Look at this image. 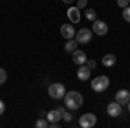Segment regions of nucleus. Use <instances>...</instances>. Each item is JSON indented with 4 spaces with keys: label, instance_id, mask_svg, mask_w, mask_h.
Masks as SVG:
<instances>
[{
    "label": "nucleus",
    "instance_id": "nucleus-19",
    "mask_svg": "<svg viewBox=\"0 0 130 128\" xmlns=\"http://www.w3.org/2000/svg\"><path fill=\"white\" fill-rule=\"evenodd\" d=\"M123 19L127 21V23H130V5L123 7Z\"/></svg>",
    "mask_w": 130,
    "mask_h": 128
},
{
    "label": "nucleus",
    "instance_id": "nucleus-12",
    "mask_svg": "<svg viewBox=\"0 0 130 128\" xmlns=\"http://www.w3.org/2000/svg\"><path fill=\"white\" fill-rule=\"evenodd\" d=\"M73 62L76 64V66H82V64H85L87 62V54L83 52V50L76 49L73 52Z\"/></svg>",
    "mask_w": 130,
    "mask_h": 128
},
{
    "label": "nucleus",
    "instance_id": "nucleus-11",
    "mask_svg": "<svg viewBox=\"0 0 130 128\" xmlns=\"http://www.w3.org/2000/svg\"><path fill=\"white\" fill-rule=\"evenodd\" d=\"M90 71H92V69L87 66V62H85V64H82V66H78V71H76V76H78V80H80V81H89Z\"/></svg>",
    "mask_w": 130,
    "mask_h": 128
},
{
    "label": "nucleus",
    "instance_id": "nucleus-17",
    "mask_svg": "<svg viewBox=\"0 0 130 128\" xmlns=\"http://www.w3.org/2000/svg\"><path fill=\"white\" fill-rule=\"evenodd\" d=\"M62 121H64V123H71V121H73V114L70 113V109H66V111L62 113Z\"/></svg>",
    "mask_w": 130,
    "mask_h": 128
},
{
    "label": "nucleus",
    "instance_id": "nucleus-7",
    "mask_svg": "<svg viewBox=\"0 0 130 128\" xmlns=\"http://www.w3.org/2000/svg\"><path fill=\"white\" fill-rule=\"evenodd\" d=\"M92 36H94V31L89 30V28H82L75 35V38L78 40V43H89L90 40H92Z\"/></svg>",
    "mask_w": 130,
    "mask_h": 128
},
{
    "label": "nucleus",
    "instance_id": "nucleus-4",
    "mask_svg": "<svg viewBox=\"0 0 130 128\" xmlns=\"http://www.w3.org/2000/svg\"><path fill=\"white\" fill-rule=\"evenodd\" d=\"M78 125L82 128H92L97 125V116L94 114V113H85V114H82L80 119H78Z\"/></svg>",
    "mask_w": 130,
    "mask_h": 128
},
{
    "label": "nucleus",
    "instance_id": "nucleus-22",
    "mask_svg": "<svg viewBox=\"0 0 130 128\" xmlns=\"http://www.w3.org/2000/svg\"><path fill=\"white\" fill-rule=\"evenodd\" d=\"M116 4H118V7H127V5H130V0H116Z\"/></svg>",
    "mask_w": 130,
    "mask_h": 128
},
{
    "label": "nucleus",
    "instance_id": "nucleus-9",
    "mask_svg": "<svg viewBox=\"0 0 130 128\" xmlns=\"http://www.w3.org/2000/svg\"><path fill=\"white\" fill-rule=\"evenodd\" d=\"M75 35H76V31H75V28H73L71 23H66V24L61 26V36H62V38L70 40V38H75Z\"/></svg>",
    "mask_w": 130,
    "mask_h": 128
},
{
    "label": "nucleus",
    "instance_id": "nucleus-20",
    "mask_svg": "<svg viewBox=\"0 0 130 128\" xmlns=\"http://www.w3.org/2000/svg\"><path fill=\"white\" fill-rule=\"evenodd\" d=\"M5 80H7V71H5L4 68H0V85L5 83Z\"/></svg>",
    "mask_w": 130,
    "mask_h": 128
},
{
    "label": "nucleus",
    "instance_id": "nucleus-5",
    "mask_svg": "<svg viewBox=\"0 0 130 128\" xmlns=\"http://www.w3.org/2000/svg\"><path fill=\"white\" fill-rule=\"evenodd\" d=\"M45 118L49 119V126L50 128H57L59 123H61V119H62V113H61L59 109H50Z\"/></svg>",
    "mask_w": 130,
    "mask_h": 128
},
{
    "label": "nucleus",
    "instance_id": "nucleus-26",
    "mask_svg": "<svg viewBox=\"0 0 130 128\" xmlns=\"http://www.w3.org/2000/svg\"><path fill=\"white\" fill-rule=\"evenodd\" d=\"M127 106H128V113H130V102H128V104H127Z\"/></svg>",
    "mask_w": 130,
    "mask_h": 128
},
{
    "label": "nucleus",
    "instance_id": "nucleus-8",
    "mask_svg": "<svg viewBox=\"0 0 130 128\" xmlns=\"http://www.w3.org/2000/svg\"><path fill=\"white\" fill-rule=\"evenodd\" d=\"M106 111H108V114H109L111 118H120L121 116V104L120 102H109L108 104V107H106Z\"/></svg>",
    "mask_w": 130,
    "mask_h": 128
},
{
    "label": "nucleus",
    "instance_id": "nucleus-6",
    "mask_svg": "<svg viewBox=\"0 0 130 128\" xmlns=\"http://www.w3.org/2000/svg\"><path fill=\"white\" fill-rule=\"evenodd\" d=\"M92 31H94V35L104 36V35H108L109 26H108V24H106L102 19H95V21H92Z\"/></svg>",
    "mask_w": 130,
    "mask_h": 128
},
{
    "label": "nucleus",
    "instance_id": "nucleus-13",
    "mask_svg": "<svg viewBox=\"0 0 130 128\" xmlns=\"http://www.w3.org/2000/svg\"><path fill=\"white\" fill-rule=\"evenodd\" d=\"M68 19H70L71 23H75V24H76V23L80 21V9H78V7H75V5L70 7V9H68Z\"/></svg>",
    "mask_w": 130,
    "mask_h": 128
},
{
    "label": "nucleus",
    "instance_id": "nucleus-14",
    "mask_svg": "<svg viewBox=\"0 0 130 128\" xmlns=\"http://www.w3.org/2000/svg\"><path fill=\"white\" fill-rule=\"evenodd\" d=\"M116 64V56H113V54H106V56H102V66H106V68H113Z\"/></svg>",
    "mask_w": 130,
    "mask_h": 128
},
{
    "label": "nucleus",
    "instance_id": "nucleus-10",
    "mask_svg": "<svg viewBox=\"0 0 130 128\" xmlns=\"http://www.w3.org/2000/svg\"><path fill=\"white\" fill-rule=\"evenodd\" d=\"M115 100L116 102H120L121 106H127L130 102V92L128 90H125V88H121L116 92V95H115Z\"/></svg>",
    "mask_w": 130,
    "mask_h": 128
},
{
    "label": "nucleus",
    "instance_id": "nucleus-1",
    "mask_svg": "<svg viewBox=\"0 0 130 128\" xmlns=\"http://www.w3.org/2000/svg\"><path fill=\"white\" fill-rule=\"evenodd\" d=\"M62 100H64V106L70 111H76L83 104V95L80 92H76V90H70V92H66V95L62 97Z\"/></svg>",
    "mask_w": 130,
    "mask_h": 128
},
{
    "label": "nucleus",
    "instance_id": "nucleus-3",
    "mask_svg": "<svg viewBox=\"0 0 130 128\" xmlns=\"http://www.w3.org/2000/svg\"><path fill=\"white\" fill-rule=\"evenodd\" d=\"M47 94H49L52 99H56V100H59L66 95V87L62 85V83H50L49 88H47Z\"/></svg>",
    "mask_w": 130,
    "mask_h": 128
},
{
    "label": "nucleus",
    "instance_id": "nucleus-23",
    "mask_svg": "<svg viewBox=\"0 0 130 128\" xmlns=\"http://www.w3.org/2000/svg\"><path fill=\"white\" fill-rule=\"evenodd\" d=\"M87 66H89L90 69H95V66H97V62L94 59H87Z\"/></svg>",
    "mask_w": 130,
    "mask_h": 128
},
{
    "label": "nucleus",
    "instance_id": "nucleus-16",
    "mask_svg": "<svg viewBox=\"0 0 130 128\" xmlns=\"http://www.w3.org/2000/svg\"><path fill=\"white\" fill-rule=\"evenodd\" d=\"M95 17H97V14H95V10H94V9H85V19L95 21Z\"/></svg>",
    "mask_w": 130,
    "mask_h": 128
},
{
    "label": "nucleus",
    "instance_id": "nucleus-24",
    "mask_svg": "<svg viewBox=\"0 0 130 128\" xmlns=\"http://www.w3.org/2000/svg\"><path fill=\"white\" fill-rule=\"evenodd\" d=\"M4 113H5V102H4V100L0 99V116H2Z\"/></svg>",
    "mask_w": 130,
    "mask_h": 128
},
{
    "label": "nucleus",
    "instance_id": "nucleus-25",
    "mask_svg": "<svg viewBox=\"0 0 130 128\" xmlns=\"http://www.w3.org/2000/svg\"><path fill=\"white\" fill-rule=\"evenodd\" d=\"M62 2H64V4H73L75 0H62Z\"/></svg>",
    "mask_w": 130,
    "mask_h": 128
},
{
    "label": "nucleus",
    "instance_id": "nucleus-15",
    "mask_svg": "<svg viewBox=\"0 0 130 128\" xmlns=\"http://www.w3.org/2000/svg\"><path fill=\"white\" fill-rule=\"evenodd\" d=\"M78 45H80V43H78V40H76V38H70L66 43H64V50H66V52H70V54H73V52L76 50Z\"/></svg>",
    "mask_w": 130,
    "mask_h": 128
},
{
    "label": "nucleus",
    "instance_id": "nucleus-2",
    "mask_svg": "<svg viewBox=\"0 0 130 128\" xmlns=\"http://www.w3.org/2000/svg\"><path fill=\"white\" fill-rule=\"evenodd\" d=\"M90 87L94 92H106L108 87H109V78L106 76V75H99V76H95V78L90 81Z\"/></svg>",
    "mask_w": 130,
    "mask_h": 128
},
{
    "label": "nucleus",
    "instance_id": "nucleus-18",
    "mask_svg": "<svg viewBox=\"0 0 130 128\" xmlns=\"http://www.w3.org/2000/svg\"><path fill=\"white\" fill-rule=\"evenodd\" d=\"M35 126H37V128H47V126H49V119H43V118L37 119Z\"/></svg>",
    "mask_w": 130,
    "mask_h": 128
},
{
    "label": "nucleus",
    "instance_id": "nucleus-21",
    "mask_svg": "<svg viewBox=\"0 0 130 128\" xmlns=\"http://www.w3.org/2000/svg\"><path fill=\"white\" fill-rule=\"evenodd\" d=\"M87 4H89L87 0H78V2H76V7L80 10H83V9H87Z\"/></svg>",
    "mask_w": 130,
    "mask_h": 128
}]
</instances>
